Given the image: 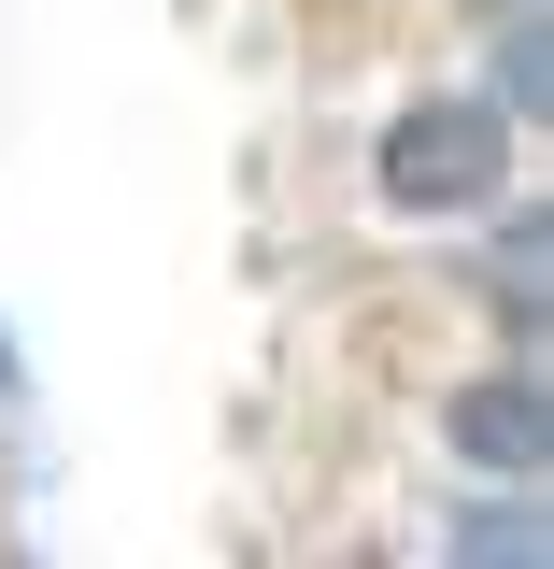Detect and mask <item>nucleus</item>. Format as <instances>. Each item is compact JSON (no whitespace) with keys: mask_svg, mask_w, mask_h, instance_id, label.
I'll list each match as a JSON object with an SVG mask.
<instances>
[{"mask_svg":"<svg viewBox=\"0 0 554 569\" xmlns=\"http://www.w3.org/2000/svg\"><path fill=\"white\" fill-rule=\"evenodd\" d=\"M370 171H384L399 213H484L497 186H512V114H497V100H413Z\"/></svg>","mask_w":554,"mask_h":569,"instance_id":"1","label":"nucleus"},{"mask_svg":"<svg viewBox=\"0 0 554 569\" xmlns=\"http://www.w3.org/2000/svg\"><path fill=\"white\" fill-rule=\"evenodd\" d=\"M455 456H484V470H541V441H554V399L526 385V370H484V385H455Z\"/></svg>","mask_w":554,"mask_h":569,"instance_id":"2","label":"nucleus"},{"mask_svg":"<svg viewBox=\"0 0 554 569\" xmlns=\"http://www.w3.org/2000/svg\"><path fill=\"white\" fill-rule=\"evenodd\" d=\"M554 100V29H512L497 43V114H541Z\"/></svg>","mask_w":554,"mask_h":569,"instance_id":"3","label":"nucleus"},{"mask_svg":"<svg viewBox=\"0 0 554 569\" xmlns=\"http://www.w3.org/2000/svg\"><path fill=\"white\" fill-rule=\"evenodd\" d=\"M0 385H14V356H0Z\"/></svg>","mask_w":554,"mask_h":569,"instance_id":"4","label":"nucleus"}]
</instances>
